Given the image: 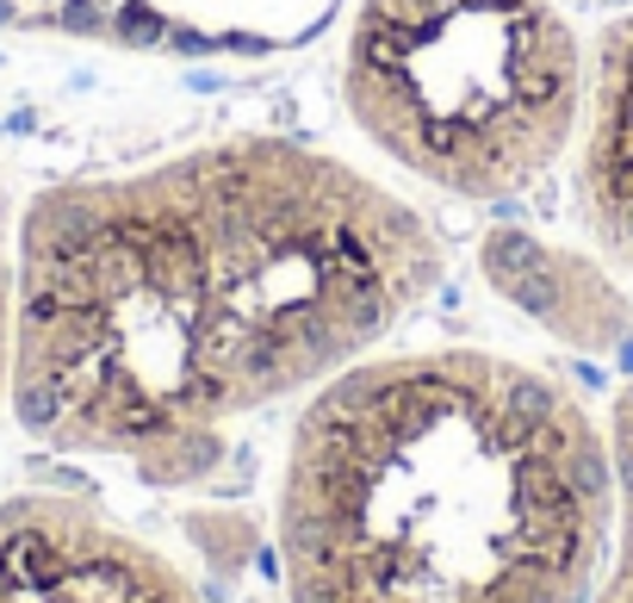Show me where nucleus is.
Instances as JSON below:
<instances>
[{
    "instance_id": "nucleus-9",
    "label": "nucleus",
    "mask_w": 633,
    "mask_h": 603,
    "mask_svg": "<svg viewBox=\"0 0 633 603\" xmlns=\"http://www.w3.org/2000/svg\"><path fill=\"white\" fill-rule=\"evenodd\" d=\"M0 20H7V7H0Z\"/></svg>"
},
{
    "instance_id": "nucleus-5",
    "label": "nucleus",
    "mask_w": 633,
    "mask_h": 603,
    "mask_svg": "<svg viewBox=\"0 0 633 603\" xmlns=\"http://www.w3.org/2000/svg\"><path fill=\"white\" fill-rule=\"evenodd\" d=\"M479 274L503 305L572 355H614L633 336V299L596 255L559 250L528 224H491L479 236Z\"/></svg>"
},
{
    "instance_id": "nucleus-6",
    "label": "nucleus",
    "mask_w": 633,
    "mask_h": 603,
    "mask_svg": "<svg viewBox=\"0 0 633 603\" xmlns=\"http://www.w3.org/2000/svg\"><path fill=\"white\" fill-rule=\"evenodd\" d=\"M590 131L577 156V218L596 255L633 268V13L602 25L590 69Z\"/></svg>"
},
{
    "instance_id": "nucleus-7",
    "label": "nucleus",
    "mask_w": 633,
    "mask_h": 603,
    "mask_svg": "<svg viewBox=\"0 0 633 603\" xmlns=\"http://www.w3.org/2000/svg\"><path fill=\"white\" fill-rule=\"evenodd\" d=\"M609 442H614V473H621V535H614V560L596 603H633V380L614 392Z\"/></svg>"
},
{
    "instance_id": "nucleus-3",
    "label": "nucleus",
    "mask_w": 633,
    "mask_h": 603,
    "mask_svg": "<svg viewBox=\"0 0 633 603\" xmlns=\"http://www.w3.org/2000/svg\"><path fill=\"white\" fill-rule=\"evenodd\" d=\"M590 100L584 38L553 0H361L342 106L403 175L497 206L553 175Z\"/></svg>"
},
{
    "instance_id": "nucleus-4",
    "label": "nucleus",
    "mask_w": 633,
    "mask_h": 603,
    "mask_svg": "<svg viewBox=\"0 0 633 603\" xmlns=\"http://www.w3.org/2000/svg\"><path fill=\"white\" fill-rule=\"evenodd\" d=\"M0 603H206L180 566L69 491L0 498Z\"/></svg>"
},
{
    "instance_id": "nucleus-1",
    "label": "nucleus",
    "mask_w": 633,
    "mask_h": 603,
    "mask_svg": "<svg viewBox=\"0 0 633 603\" xmlns=\"http://www.w3.org/2000/svg\"><path fill=\"white\" fill-rule=\"evenodd\" d=\"M442 280L410 199L292 137L75 175L13 236L7 405L50 454L187 491L243 417L379 355Z\"/></svg>"
},
{
    "instance_id": "nucleus-8",
    "label": "nucleus",
    "mask_w": 633,
    "mask_h": 603,
    "mask_svg": "<svg viewBox=\"0 0 633 603\" xmlns=\"http://www.w3.org/2000/svg\"><path fill=\"white\" fill-rule=\"evenodd\" d=\"M7 361H13V250L0 243V405H7Z\"/></svg>"
},
{
    "instance_id": "nucleus-2",
    "label": "nucleus",
    "mask_w": 633,
    "mask_h": 603,
    "mask_svg": "<svg viewBox=\"0 0 633 603\" xmlns=\"http://www.w3.org/2000/svg\"><path fill=\"white\" fill-rule=\"evenodd\" d=\"M614 442L497 349L366 355L305 398L273 486L286 603H596Z\"/></svg>"
}]
</instances>
